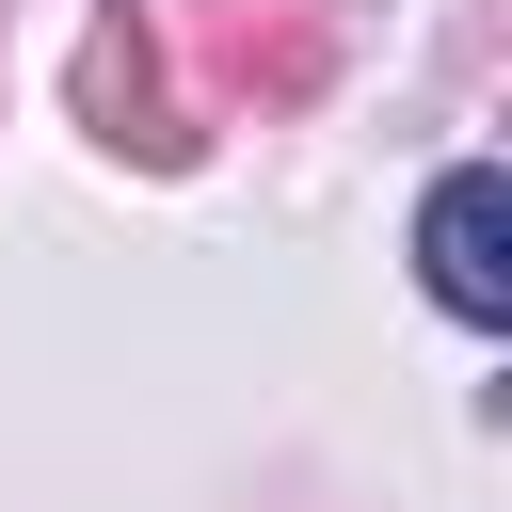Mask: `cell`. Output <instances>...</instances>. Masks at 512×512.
Here are the masks:
<instances>
[{
  "instance_id": "cell-2",
  "label": "cell",
  "mask_w": 512,
  "mask_h": 512,
  "mask_svg": "<svg viewBox=\"0 0 512 512\" xmlns=\"http://www.w3.org/2000/svg\"><path fill=\"white\" fill-rule=\"evenodd\" d=\"M416 272H432L448 320H512V176H496V160H448V176H432Z\"/></svg>"
},
{
  "instance_id": "cell-1",
  "label": "cell",
  "mask_w": 512,
  "mask_h": 512,
  "mask_svg": "<svg viewBox=\"0 0 512 512\" xmlns=\"http://www.w3.org/2000/svg\"><path fill=\"white\" fill-rule=\"evenodd\" d=\"M80 128H96L112 160H144V176H176V160H192V112H176V80H160V32H144L128 0L80 32Z\"/></svg>"
}]
</instances>
